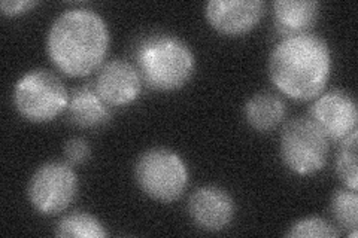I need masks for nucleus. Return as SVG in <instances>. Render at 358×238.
Returning <instances> with one entry per match:
<instances>
[{
  "mask_svg": "<svg viewBox=\"0 0 358 238\" xmlns=\"http://www.w3.org/2000/svg\"><path fill=\"white\" fill-rule=\"evenodd\" d=\"M110 45L106 21L87 8L66 9L55 17L47 35V52L60 72L84 77L103 64Z\"/></svg>",
  "mask_w": 358,
  "mask_h": 238,
  "instance_id": "f257e3e1",
  "label": "nucleus"
},
{
  "mask_svg": "<svg viewBox=\"0 0 358 238\" xmlns=\"http://www.w3.org/2000/svg\"><path fill=\"white\" fill-rule=\"evenodd\" d=\"M331 73L329 43L313 33L284 38L268 57V76L288 98L315 100L326 89Z\"/></svg>",
  "mask_w": 358,
  "mask_h": 238,
  "instance_id": "f03ea898",
  "label": "nucleus"
},
{
  "mask_svg": "<svg viewBox=\"0 0 358 238\" xmlns=\"http://www.w3.org/2000/svg\"><path fill=\"white\" fill-rule=\"evenodd\" d=\"M136 67L142 82L155 91L181 89L196 70L192 47L173 35H154L143 39L136 51Z\"/></svg>",
  "mask_w": 358,
  "mask_h": 238,
  "instance_id": "7ed1b4c3",
  "label": "nucleus"
},
{
  "mask_svg": "<svg viewBox=\"0 0 358 238\" xmlns=\"http://www.w3.org/2000/svg\"><path fill=\"white\" fill-rule=\"evenodd\" d=\"M134 179L145 195L160 202H173L182 197L189 173L181 155L167 147H152L139 155Z\"/></svg>",
  "mask_w": 358,
  "mask_h": 238,
  "instance_id": "20e7f679",
  "label": "nucleus"
},
{
  "mask_svg": "<svg viewBox=\"0 0 358 238\" xmlns=\"http://www.w3.org/2000/svg\"><path fill=\"white\" fill-rule=\"evenodd\" d=\"M69 93L62 79L45 69L22 75L14 87V106L20 115L35 124L51 122L69 105Z\"/></svg>",
  "mask_w": 358,
  "mask_h": 238,
  "instance_id": "39448f33",
  "label": "nucleus"
},
{
  "mask_svg": "<svg viewBox=\"0 0 358 238\" xmlns=\"http://www.w3.org/2000/svg\"><path fill=\"white\" fill-rule=\"evenodd\" d=\"M281 158L297 176H312L326 167L330 140L309 117L288 121L281 133Z\"/></svg>",
  "mask_w": 358,
  "mask_h": 238,
  "instance_id": "423d86ee",
  "label": "nucleus"
},
{
  "mask_svg": "<svg viewBox=\"0 0 358 238\" xmlns=\"http://www.w3.org/2000/svg\"><path fill=\"white\" fill-rule=\"evenodd\" d=\"M78 194V176L69 163L50 161L36 168L27 186L31 207L54 216L71 206Z\"/></svg>",
  "mask_w": 358,
  "mask_h": 238,
  "instance_id": "0eeeda50",
  "label": "nucleus"
},
{
  "mask_svg": "<svg viewBox=\"0 0 358 238\" xmlns=\"http://www.w3.org/2000/svg\"><path fill=\"white\" fill-rule=\"evenodd\" d=\"M310 119L327 135L329 140L342 142L357 131L358 112L354 96L343 89L320 94L310 106Z\"/></svg>",
  "mask_w": 358,
  "mask_h": 238,
  "instance_id": "6e6552de",
  "label": "nucleus"
},
{
  "mask_svg": "<svg viewBox=\"0 0 358 238\" xmlns=\"http://www.w3.org/2000/svg\"><path fill=\"white\" fill-rule=\"evenodd\" d=\"M262 0H210L205 8L210 27L226 36H241L257 27L264 15Z\"/></svg>",
  "mask_w": 358,
  "mask_h": 238,
  "instance_id": "1a4fd4ad",
  "label": "nucleus"
},
{
  "mask_svg": "<svg viewBox=\"0 0 358 238\" xmlns=\"http://www.w3.org/2000/svg\"><path fill=\"white\" fill-rule=\"evenodd\" d=\"M187 210L200 230L220 232L226 230L234 218V201L226 189L212 185L201 186L189 197Z\"/></svg>",
  "mask_w": 358,
  "mask_h": 238,
  "instance_id": "9d476101",
  "label": "nucleus"
},
{
  "mask_svg": "<svg viewBox=\"0 0 358 238\" xmlns=\"http://www.w3.org/2000/svg\"><path fill=\"white\" fill-rule=\"evenodd\" d=\"M142 77L136 66L126 60H110L96 77V91L109 106H127L141 96Z\"/></svg>",
  "mask_w": 358,
  "mask_h": 238,
  "instance_id": "9b49d317",
  "label": "nucleus"
},
{
  "mask_svg": "<svg viewBox=\"0 0 358 238\" xmlns=\"http://www.w3.org/2000/svg\"><path fill=\"white\" fill-rule=\"evenodd\" d=\"M272 8L276 30L289 38L310 33L318 21L321 3L315 0H276Z\"/></svg>",
  "mask_w": 358,
  "mask_h": 238,
  "instance_id": "f8f14e48",
  "label": "nucleus"
},
{
  "mask_svg": "<svg viewBox=\"0 0 358 238\" xmlns=\"http://www.w3.org/2000/svg\"><path fill=\"white\" fill-rule=\"evenodd\" d=\"M66 110L69 119L81 128L102 127L112 115L110 106L97 94L96 88L92 87L75 89L69 97V105Z\"/></svg>",
  "mask_w": 358,
  "mask_h": 238,
  "instance_id": "ddd939ff",
  "label": "nucleus"
},
{
  "mask_svg": "<svg viewBox=\"0 0 358 238\" xmlns=\"http://www.w3.org/2000/svg\"><path fill=\"white\" fill-rule=\"evenodd\" d=\"M245 119L257 131L267 133L276 128L285 118L284 100L268 91L257 93L245 105Z\"/></svg>",
  "mask_w": 358,
  "mask_h": 238,
  "instance_id": "4468645a",
  "label": "nucleus"
},
{
  "mask_svg": "<svg viewBox=\"0 0 358 238\" xmlns=\"http://www.w3.org/2000/svg\"><path fill=\"white\" fill-rule=\"evenodd\" d=\"M55 235L62 238H103L108 235V231L93 214L73 211L55 225Z\"/></svg>",
  "mask_w": 358,
  "mask_h": 238,
  "instance_id": "2eb2a0df",
  "label": "nucleus"
},
{
  "mask_svg": "<svg viewBox=\"0 0 358 238\" xmlns=\"http://www.w3.org/2000/svg\"><path fill=\"white\" fill-rule=\"evenodd\" d=\"M357 137L358 130L351 133L341 143V149L336 156V173L345 188L357 191L358 170H357Z\"/></svg>",
  "mask_w": 358,
  "mask_h": 238,
  "instance_id": "dca6fc26",
  "label": "nucleus"
},
{
  "mask_svg": "<svg viewBox=\"0 0 358 238\" xmlns=\"http://www.w3.org/2000/svg\"><path fill=\"white\" fill-rule=\"evenodd\" d=\"M330 209L339 228L357 231L358 225V195L352 189H338L331 197Z\"/></svg>",
  "mask_w": 358,
  "mask_h": 238,
  "instance_id": "f3484780",
  "label": "nucleus"
},
{
  "mask_svg": "<svg viewBox=\"0 0 358 238\" xmlns=\"http://www.w3.org/2000/svg\"><path fill=\"white\" fill-rule=\"evenodd\" d=\"M341 231L333 223L322 218H305L291 225L288 238H336Z\"/></svg>",
  "mask_w": 358,
  "mask_h": 238,
  "instance_id": "a211bd4d",
  "label": "nucleus"
},
{
  "mask_svg": "<svg viewBox=\"0 0 358 238\" xmlns=\"http://www.w3.org/2000/svg\"><path fill=\"white\" fill-rule=\"evenodd\" d=\"M90 155H92V149H90L88 142L83 137H73L64 144L66 163H69L71 165H81L87 163Z\"/></svg>",
  "mask_w": 358,
  "mask_h": 238,
  "instance_id": "6ab92c4d",
  "label": "nucleus"
},
{
  "mask_svg": "<svg viewBox=\"0 0 358 238\" xmlns=\"http://www.w3.org/2000/svg\"><path fill=\"white\" fill-rule=\"evenodd\" d=\"M38 5V2H31V0H3L0 2V10L5 17H18Z\"/></svg>",
  "mask_w": 358,
  "mask_h": 238,
  "instance_id": "aec40b11",
  "label": "nucleus"
}]
</instances>
